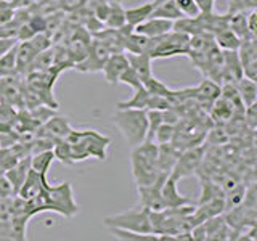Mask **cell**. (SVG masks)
I'll return each instance as SVG.
<instances>
[{
  "mask_svg": "<svg viewBox=\"0 0 257 241\" xmlns=\"http://www.w3.org/2000/svg\"><path fill=\"white\" fill-rule=\"evenodd\" d=\"M66 140L71 143L74 163H80V161H85L88 158L104 161L108 156V147L111 143L109 137L100 134L98 131H93V129H85V131L72 129Z\"/></svg>",
  "mask_w": 257,
  "mask_h": 241,
  "instance_id": "obj_1",
  "label": "cell"
},
{
  "mask_svg": "<svg viewBox=\"0 0 257 241\" xmlns=\"http://www.w3.org/2000/svg\"><path fill=\"white\" fill-rule=\"evenodd\" d=\"M131 169L137 187L155 182L161 174L158 169V143L145 140L134 147L131 153Z\"/></svg>",
  "mask_w": 257,
  "mask_h": 241,
  "instance_id": "obj_2",
  "label": "cell"
},
{
  "mask_svg": "<svg viewBox=\"0 0 257 241\" xmlns=\"http://www.w3.org/2000/svg\"><path fill=\"white\" fill-rule=\"evenodd\" d=\"M112 123L132 148L147 140V109L116 108Z\"/></svg>",
  "mask_w": 257,
  "mask_h": 241,
  "instance_id": "obj_3",
  "label": "cell"
},
{
  "mask_svg": "<svg viewBox=\"0 0 257 241\" xmlns=\"http://www.w3.org/2000/svg\"><path fill=\"white\" fill-rule=\"evenodd\" d=\"M44 212H56L63 217H74L79 212V206L74 199V191L69 182H63L58 185L48 183L45 196H44Z\"/></svg>",
  "mask_w": 257,
  "mask_h": 241,
  "instance_id": "obj_4",
  "label": "cell"
},
{
  "mask_svg": "<svg viewBox=\"0 0 257 241\" xmlns=\"http://www.w3.org/2000/svg\"><path fill=\"white\" fill-rule=\"evenodd\" d=\"M188 42H190V36L172 29L167 34L151 39L148 53L153 60L171 58V56H177V55H187Z\"/></svg>",
  "mask_w": 257,
  "mask_h": 241,
  "instance_id": "obj_5",
  "label": "cell"
},
{
  "mask_svg": "<svg viewBox=\"0 0 257 241\" xmlns=\"http://www.w3.org/2000/svg\"><path fill=\"white\" fill-rule=\"evenodd\" d=\"M103 223L106 225L108 228L116 227V228L132 230L139 233H153L151 222H150V211L140 204L124 212L106 215L103 219Z\"/></svg>",
  "mask_w": 257,
  "mask_h": 241,
  "instance_id": "obj_6",
  "label": "cell"
},
{
  "mask_svg": "<svg viewBox=\"0 0 257 241\" xmlns=\"http://www.w3.org/2000/svg\"><path fill=\"white\" fill-rule=\"evenodd\" d=\"M204 153H206V145H195V147L182 150L179 158H177V163L174 164L169 175L174 177L179 182L182 179H187V177L196 174L199 166L203 164Z\"/></svg>",
  "mask_w": 257,
  "mask_h": 241,
  "instance_id": "obj_7",
  "label": "cell"
},
{
  "mask_svg": "<svg viewBox=\"0 0 257 241\" xmlns=\"http://www.w3.org/2000/svg\"><path fill=\"white\" fill-rule=\"evenodd\" d=\"M109 55L111 53L108 48L104 47L98 39L92 37L85 56L79 63L74 64V69L79 72H100Z\"/></svg>",
  "mask_w": 257,
  "mask_h": 241,
  "instance_id": "obj_8",
  "label": "cell"
},
{
  "mask_svg": "<svg viewBox=\"0 0 257 241\" xmlns=\"http://www.w3.org/2000/svg\"><path fill=\"white\" fill-rule=\"evenodd\" d=\"M167 174H159L158 179L150 183V185H140L137 187V193H139V204L147 207L148 211H163L166 207L163 196H161V188H163V183L166 180Z\"/></svg>",
  "mask_w": 257,
  "mask_h": 241,
  "instance_id": "obj_9",
  "label": "cell"
},
{
  "mask_svg": "<svg viewBox=\"0 0 257 241\" xmlns=\"http://www.w3.org/2000/svg\"><path fill=\"white\" fill-rule=\"evenodd\" d=\"M238 56L241 61V68H243V76L257 80V47H255V39H247L241 40L238 47Z\"/></svg>",
  "mask_w": 257,
  "mask_h": 241,
  "instance_id": "obj_10",
  "label": "cell"
},
{
  "mask_svg": "<svg viewBox=\"0 0 257 241\" xmlns=\"http://www.w3.org/2000/svg\"><path fill=\"white\" fill-rule=\"evenodd\" d=\"M71 131H72V127L69 124L68 117L53 114L50 119H47L45 123L37 129L34 135H44L56 142L60 139H66Z\"/></svg>",
  "mask_w": 257,
  "mask_h": 241,
  "instance_id": "obj_11",
  "label": "cell"
},
{
  "mask_svg": "<svg viewBox=\"0 0 257 241\" xmlns=\"http://www.w3.org/2000/svg\"><path fill=\"white\" fill-rule=\"evenodd\" d=\"M223 212H225V198H215L211 201H206V203H199L198 206H195V211L190 214L191 228L195 227V225L206 222Z\"/></svg>",
  "mask_w": 257,
  "mask_h": 241,
  "instance_id": "obj_12",
  "label": "cell"
},
{
  "mask_svg": "<svg viewBox=\"0 0 257 241\" xmlns=\"http://www.w3.org/2000/svg\"><path fill=\"white\" fill-rule=\"evenodd\" d=\"M127 66H128V61H127L125 53H111L101 69L104 80L111 85L119 84V77Z\"/></svg>",
  "mask_w": 257,
  "mask_h": 241,
  "instance_id": "obj_13",
  "label": "cell"
},
{
  "mask_svg": "<svg viewBox=\"0 0 257 241\" xmlns=\"http://www.w3.org/2000/svg\"><path fill=\"white\" fill-rule=\"evenodd\" d=\"M39 52L29 40H18L16 44V74L24 77L31 69V64L34 61Z\"/></svg>",
  "mask_w": 257,
  "mask_h": 241,
  "instance_id": "obj_14",
  "label": "cell"
},
{
  "mask_svg": "<svg viewBox=\"0 0 257 241\" xmlns=\"http://www.w3.org/2000/svg\"><path fill=\"white\" fill-rule=\"evenodd\" d=\"M172 26H174V21H171V20L153 18V16H150L148 20H145L140 24H137V26L134 28V31L139 32V34H142V36L155 39V37H159L163 34H167L169 31H172Z\"/></svg>",
  "mask_w": 257,
  "mask_h": 241,
  "instance_id": "obj_15",
  "label": "cell"
},
{
  "mask_svg": "<svg viewBox=\"0 0 257 241\" xmlns=\"http://www.w3.org/2000/svg\"><path fill=\"white\" fill-rule=\"evenodd\" d=\"M161 196H163L166 207H180L185 204H191V201L179 191V188H177V180L171 175L166 177L163 188H161Z\"/></svg>",
  "mask_w": 257,
  "mask_h": 241,
  "instance_id": "obj_16",
  "label": "cell"
},
{
  "mask_svg": "<svg viewBox=\"0 0 257 241\" xmlns=\"http://www.w3.org/2000/svg\"><path fill=\"white\" fill-rule=\"evenodd\" d=\"M180 155V150L174 147L172 143H159L158 145V169L161 174H171L177 158Z\"/></svg>",
  "mask_w": 257,
  "mask_h": 241,
  "instance_id": "obj_17",
  "label": "cell"
},
{
  "mask_svg": "<svg viewBox=\"0 0 257 241\" xmlns=\"http://www.w3.org/2000/svg\"><path fill=\"white\" fill-rule=\"evenodd\" d=\"M128 66L140 76L142 82L153 76V58L150 53H125Z\"/></svg>",
  "mask_w": 257,
  "mask_h": 241,
  "instance_id": "obj_18",
  "label": "cell"
},
{
  "mask_svg": "<svg viewBox=\"0 0 257 241\" xmlns=\"http://www.w3.org/2000/svg\"><path fill=\"white\" fill-rule=\"evenodd\" d=\"M29 171H31V163H29V156H28V158L20 159L18 163H16L15 166H12L5 172L7 179L10 180L12 185H13L15 193H18V190L21 188V185L24 183V180H26Z\"/></svg>",
  "mask_w": 257,
  "mask_h": 241,
  "instance_id": "obj_19",
  "label": "cell"
},
{
  "mask_svg": "<svg viewBox=\"0 0 257 241\" xmlns=\"http://www.w3.org/2000/svg\"><path fill=\"white\" fill-rule=\"evenodd\" d=\"M235 87H236V92L239 95L241 103L244 104V108L251 106V104L255 103V100H257V85H255V80H251V79H247V77L243 76L235 84Z\"/></svg>",
  "mask_w": 257,
  "mask_h": 241,
  "instance_id": "obj_20",
  "label": "cell"
},
{
  "mask_svg": "<svg viewBox=\"0 0 257 241\" xmlns=\"http://www.w3.org/2000/svg\"><path fill=\"white\" fill-rule=\"evenodd\" d=\"M193 96H198V98L204 101L214 103L220 96V84L214 82L211 79H204L198 87L193 88Z\"/></svg>",
  "mask_w": 257,
  "mask_h": 241,
  "instance_id": "obj_21",
  "label": "cell"
},
{
  "mask_svg": "<svg viewBox=\"0 0 257 241\" xmlns=\"http://www.w3.org/2000/svg\"><path fill=\"white\" fill-rule=\"evenodd\" d=\"M148 100H150V93H148L147 88L142 85L139 88H134L132 98H128L125 101H119L116 104V108H119V109H128V108H134V109H147L148 108Z\"/></svg>",
  "mask_w": 257,
  "mask_h": 241,
  "instance_id": "obj_22",
  "label": "cell"
},
{
  "mask_svg": "<svg viewBox=\"0 0 257 241\" xmlns=\"http://www.w3.org/2000/svg\"><path fill=\"white\" fill-rule=\"evenodd\" d=\"M125 24V10L122 8L120 0H109V10L108 16L104 20V26L112 28V29H119Z\"/></svg>",
  "mask_w": 257,
  "mask_h": 241,
  "instance_id": "obj_23",
  "label": "cell"
},
{
  "mask_svg": "<svg viewBox=\"0 0 257 241\" xmlns=\"http://www.w3.org/2000/svg\"><path fill=\"white\" fill-rule=\"evenodd\" d=\"M55 161V155L53 150H47L42 153H36V155L29 156V163H31V169L36 171L37 174L47 175L48 171H50V166L53 164Z\"/></svg>",
  "mask_w": 257,
  "mask_h": 241,
  "instance_id": "obj_24",
  "label": "cell"
},
{
  "mask_svg": "<svg viewBox=\"0 0 257 241\" xmlns=\"http://www.w3.org/2000/svg\"><path fill=\"white\" fill-rule=\"evenodd\" d=\"M212 37H214L215 45L219 47L220 50H238V47L241 44V39L230 28L220 29L219 32H215Z\"/></svg>",
  "mask_w": 257,
  "mask_h": 241,
  "instance_id": "obj_25",
  "label": "cell"
},
{
  "mask_svg": "<svg viewBox=\"0 0 257 241\" xmlns=\"http://www.w3.org/2000/svg\"><path fill=\"white\" fill-rule=\"evenodd\" d=\"M153 18H164V20H171V21H175L182 18V12L179 10V7H177L175 0H167V2H163L156 7H153V12L151 15Z\"/></svg>",
  "mask_w": 257,
  "mask_h": 241,
  "instance_id": "obj_26",
  "label": "cell"
},
{
  "mask_svg": "<svg viewBox=\"0 0 257 241\" xmlns=\"http://www.w3.org/2000/svg\"><path fill=\"white\" fill-rule=\"evenodd\" d=\"M153 12V4L148 2V4H142L139 7H132V8H127L125 10V24L128 26H137V24H140L142 21L148 20L150 15Z\"/></svg>",
  "mask_w": 257,
  "mask_h": 241,
  "instance_id": "obj_27",
  "label": "cell"
},
{
  "mask_svg": "<svg viewBox=\"0 0 257 241\" xmlns=\"http://www.w3.org/2000/svg\"><path fill=\"white\" fill-rule=\"evenodd\" d=\"M228 28L233 32H235V34L241 40L252 39L251 34H249V31H247L246 13H243V12H231V13H228Z\"/></svg>",
  "mask_w": 257,
  "mask_h": 241,
  "instance_id": "obj_28",
  "label": "cell"
},
{
  "mask_svg": "<svg viewBox=\"0 0 257 241\" xmlns=\"http://www.w3.org/2000/svg\"><path fill=\"white\" fill-rule=\"evenodd\" d=\"M109 231L114 238L122 239V241H158L156 233H139V231L116 228V227H111Z\"/></svg>",
  "mask_w": 257,
  "mask_h": 241,
  "instance_id": "obj_29",
  "label": "cell"
},
{
  "mask_svg": "<svg viewBox=\"0 0 257 241\" xmlns=\"http://www.w3.org/2000/svg\"><path fill=\"white\" fill-rule=\"evenodd\" d=\"M31 220V217L28 215H13L12 219H8L10 222V228H12V236L13 241H24L28 239V222Z\"/></svg>",
  "mask_w": 257,
  "mask_h": 241,
  "instance_id": "obj_30",
  "label": "cell"
},
{
  "mask_svg": "<svg viewBox=\"0 0 257 241\" xmlns=\"http://www.w3.org/2000/svg\"><path fill=\"white\" fill-rule=\"evenodd\" d=\"M53 155L55 159L60 161L64 166H72L76 164L74 159H72V150H71V143L66 139H60L56 140L53 145Z\"/></svg>",
  "mask_w": 257,
  "mask_h": 241,
  "instance_id": "obj_31",
  "label": "cell"
},
{
  "mask_svg": "<svg viewBox=\"0 0 257 241\" xmlns=\"http://www.w3.org/2000/svg\"><path fill=\"white\" fill-rule=\"evenodd\" d=\"M18 44V42H16ZM16 74V45L0 56V77H10Z\"/></svg>",
  "mask_w": 257,
  "mask_h": 241,
  "instance_id": "obj_32",
  "label": "cell"
},
{
  "mask_svg": "<svg viewBox=\"0 0 257 241\" xmlns=\"http://www.w3.org/2000/svg\"><path fill=\"white\" fill-rule=\"evenodd\" d=\"M143 87L147 88L148 93H151V95L167 96V98L171 100L172 104H174V93H175V90H172V88H169L164 82H161V80L156 79L155 76H151L150 79L145 80V82H143Z\"/></svg>",
  "mask_w": 257,
  "mask_h": 241,
  "instance_id": "obj_33",
  "label": "cell"
},
{
  "mask_svg": "<svg viewBox=\"0 0 257 241\" xmlns=\"http://www.w3.org/2000/svg\"><path fill=\"white\" fill-rule=\"evenodd\" d=\"M215 198H225V191L222 188V185L209 182V180H203L201 182V198L198 201L199 203H206V201H211Z\"/></svg>",
  "mask_w": 257,
  "mask_h": 241,
  "instance_id": "obj_34",
  "label": "cell"
},
{
  "mask_svg": "<svg viewBox=\"0 0 257 241\" xmlns=\"http://www.w3.org/2000/svg\"><path fill=\"white\" fill-rule=\"evenodd\" d=\"M163 124V111L147 109V140L153 142L158 127Z\"/></svg>",
  "mask_w": 257,
  "mask_h": 241,
  "instance_id": "obj_35",
  "label": "cell"
},
{
  "mask_svg": "<svg viewBox=\"0 0 257 241\" xmlns=\"http://www.w3.org/2000/svg\"><path fill=\"white\" fill-rule=\"evenodd\" d=\"M50 66H53V48H47V50H42L36 55L34 61L31 64L29 71H44L48 69Z\"/></svg>",
  "mask_w": 257,
  "mask_h": 241,
  "instance_id": "obj_36",
  "label": "cell"
},
{
  "mask_svg": "<svg viewBox=\"0 0 257 241\" xmlns=\"http://www.w3.org/2000/svg\"><path fill=\"white\" fill-rule=\"evenodd\" d=\"M174 135H175V126L163 123L158 127V131L155 134V139H153V142H156L158 145L159 143H172Z\"/></svg>",
  "mask_w": 257,
  "mask_h": 241,
  "instance_id": "obj_37",
  "label": "cell"
},
{
  "mask_svg": "<svg viewBox=\"0 0 257 241\" xmlns=\"http://www.w3.org/2000/svg\"><path fill=\"white\" fill-rule=\"evenodd\" d=\"M177 7L182 12L183 16H190V18H196L201 15V10L196 4V0H175Z\"/></svg>",
  "mask_w": 257,
  "mask_h": 241,
  "instance_id": "obj_38",
  "label": "cell"
},
{
  "mask_svg": "<svg viewBox=\"0 0 257 241\" xmlns=\"http://www.w3.org/2000/svg\"><path fill=\"white\" fill-rule=\"evenodd\" d=\"M29 112L37 123H40V126H42L47 119H50L53 114H56L55 109L52 106H48V104H39V106H36V108H31Z\"/></svg>",
  "mask_w": 257,
  "mask_h": 241,
  "instance_id": "obj_39",
  "label": "cell"
},
{
  "mask_svg": "<svg viewBox=\"0 0 257 241\" xmlns=\"http://www.w3.org/2000/svg\"><path fill=\"white\" fill-rule=\"evenodd\" d=\"M119 82H122V84L128 85V87L132 88V90H134V88H139V87L143 85L140 76L137 74V72H135L131 66H127V68L124 69V72H122V74H120V77H119Z\"/></svg>",
  "mask_w": 257,
  "mask_h": 241,
  "instance_id": "obj_40",
  "label": "cell"
},
{
  "mask_svg": "<svg viewBox=\"0 0 257 241\" xmlns=\"http://www.w3.org/2000/svg\"><path fill=\"white\" fill-rule=\"evenodd\" d=\"M16 108L10 103H4L0 101V124H5V126H12L16 119Z\"/></svg>",
  "mask_w": 257,
  "mask_h": 241,
  "instance_id": "obj_41",
  "label": "cell"
},
{
  "mask_svg": "<svg viewBox=\"0 0 257 241\" xmlns=\"http://www.w3.org/2000/svg\"><path fill=\"white\" fill-rule=\"evenodd\" d=\"M18 140H20V135L16 131H13V129L0 132V148H10Z\"/></svg>",
  "mask_w": 257,
  "mask_h": 241,
  "instance_id": "obj_42",
  "label": "cell"
},
{
  "mask_svg": "<svg viewBox=\"0 0 257 241\" xmlns=\"http://www.w3.org/2000/svg\"><path fill=\"white\" fill-rule=\"evenodd\" d=\"M13 217V196L0 198V220H8Z\"/></svg>",
  "mask_w": 257,
  "mask_h": 241,
  "instance_id": "obj_43",
  "label": "cell"
},
{
  "mask_svg": "<svg viewBox=\"0 0 257 241\" xmlns=\"http://www.w3.org/2000/svg\"><path fill=\"white\" fill-rule=\"evenodd\" d=\"M16 193L13 190L12 182L7 179L5 174H0V198H12Z\"/></svg>",
  "mask_w": 257,
  "mask_h": 241,
  "instance_id": "obj_44",
  "label": "cell"
},
{
  "mask_svg": "<svg viewBox=\"0 0 257 241\" xmlns=\"http://www.w3.org/2000/svg\"><path fill=\"white\" fill-rule=\"evenodd\" d=\"M255 20H257V13H255V10H251V12H249V15H246L247 31H249V34H251L252 39L257 37V24H255Z\"/></svg>",
  "mask_w": 257,
  "mask_h": 241,
  "instance_id": "obj_45",
  "label": "cell"
},
{
  "mask_svg": "<svg viewBox=\"0 0 257 241\" xmlns=\"http://www.w3.org/2000/svg\"><path fill=\"white\" fill-rule=\"evenodd\" d=\"M8 239L13 241L10 222H8V220H0V241H8Z\"/></svg>",
  "mask_w": 257,
  "mask_h": 241,
  "instance_id": "obj_46",
  "label": "cell"
},
{
  "mask_svg": "<svg viewBox=\"0 0 257 241\" xmlns=\"http://www.w3.org/2000/svg\"><path fill=\"white\" fill-rule=\"evenodd\" d=\"M18 39L16 37H0V56H2L7 50H10L13 45H16Z\"/></svg>",
  "mask_w": 257,
  "mask_h": 241,
  "instance_id": "obj_47",
  "label": "cell"
},
{
  "mask_svg": "<svg viewBox=\"0 0 257 241\" xmlns=\"http://www.w3.org/2000/svg\"><path fill=\"white\" fill-rule=\"evenodd\" d=\"M163 2H167V0H153V7H156V5H159V4H163Z\"/></svg>",
  "mask_w": 257,
  "mask_h": 241,
  "instance_id": "obj_48",
  "label": "cell"
},
{
  "mask_svg": "<svg viewBox=\"0 0 257 241\" xmlns=\"http://www.w3.org/2000/svg\"><path fill=\"white\" fill-rule=\"evenodd\" d=\"M150 2H153V0H150Z\"/></svg>",
  "mask_w": 257,
  "mask_h": 241,
  "instance_id": "obj_49",
  "label": "cell"
}]
</instances>
